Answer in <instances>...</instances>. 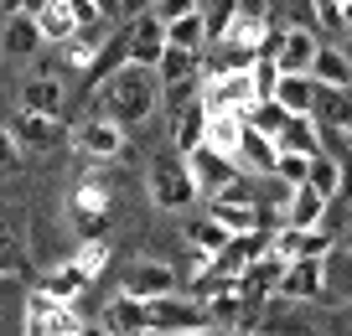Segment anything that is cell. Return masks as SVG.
Instances as JSON below:
<instances>
[{
	"instance_id": "obj_13",
	"label": "cell",
	"mask_w": 352,
	"mask_h": 336,
	"mask_svg": "<svg viewBox=\"0 0 352 336\" xmlns=\"http://www.w3.org/2000/svg\"><path fill=\"white\" fill-rule=\"evenodd\" d=\"M11 135H16V145H21V155H26V150H52V145H63L67 124H63V114H21V120L11 124Z\"/></svg>"
},
{
	"instance_id": "obj_16",
	"label": "cell",
	"mask_w": 352,
	"mask_h": 336,
	"mask_svg": "<svg viewBox=\"0 0 352 336\" xmlns=\"http://www.w3.org/2000/svg\"><path fill=\"white\" fill-rule=\"evenodd\" d=\"M254 331H259V336H316V321H311L300 305L275 300V295H270V305H264V315H259Z\"/></svg>"
},
{
	"instance_id": "obj_11",
	"label": "cell",
	"mask_w": 352,
	"mask_h": 336,
	"mask_svg": "<svg viewBox=\"0 0 352 336\" xmlns=\"http://www.w3.org/2000/svg\"><path fill=\"white\" fill-rule=\"evenodd\" d=\"M171 290H176V269L166 259H135L124 269V295H135V300H155Z\"/></svg>"
},
{
	"instance_id": "obj_3",
	"label": "cell",
	"mask_w": 352,
	"mask_h": 336,
	"mask_svg": "<svg viewBox=\"0 0 352 336\" xmlns=\"http://www.w3.org/2000/svg\"><path fill=\"white\" fill-rule=\"evenodd\" d=\"M145 186H151V202L166 207V212H182V207L197 202V186H192V171H187V155L176 150H161L145 171Z\"/></svg>"
},
{
	"instance_id": "obj_40",
	"label": "cell",
	"mask_w": 352,
	"mask_h": 336,
	"mask_svg": "<svg viewBox=\"0 0 352 336\" xmlns=\"http://www.w3.org/2000/svg\"><path fill=\"white\" fill-rule=\"evenodd\" d=\"M67 11H73V21H78V32H88V26H104L109 16L94 5V0H67Z\"/></svg>"
},
{
	"instance_id": "obj_43",
	"label": "cell",
	"mask_w": 352,
	"mask_h": 336,
	"mask_svg": "<svg viewBox=\"0 0 352 336\" xmlns=\"http://www.w3.org/2000/svg\"><path fill=\"white\" fill-rule=\"evenodd\" d=\"M327 336H352V305H331V331Z\"/></svg>"
},
{
	"instance_id": "obj_44",
	"label": "cell",
	"mask_w": 352,
	"mask_h": 336,
	"mask_svg": "<svg viewBox=\"0 0 352 336\" xmlns=\"http://www.w3.org/2000/svg\"><path fill=\"white\" fill-rule=\"evenodd\" d=\"M331 207H337V202H331ZM337 212H342V243L352 249V202H347V207H337Z\"/></svg>"
},
{
	"instance_id": "obj_4",
	"label": "cell",
	"mask_w": 352,
	"mask_h": 336,
	"mask_svg": "<svg viewBox=\"0 0 352 336\" xmlns=\"http://www.w3.org/2000/svg\"><path fill=\"white\" fill-rule=\"evenodd\" d=\"M145 315H151L155 336H192V331H208V326H212L208 305H202L197 295H182V290L145 300Z\"/></svg>"
},
{
	"instance_id": "obj_41",
	"label": "cell",
	"mask_w": 352,
	"mask_h": 336,
	"mask_svg": "<svg viewBox=\"0 0 352 336\" xmlns=\"http://www.w3.org/2000/svg\"><path fill=\"white\" fill-rule=\"evenodd\" d=\"M21 166V145H16V135L0 124V171H16Z\"/></svg>"
},
{
	"instance_id": "obj_39",
	"label": "cell",
	"mask_w": 352,
	"mask_h": 336,
	"mask_svg": "<svg viewBox=\"0 0 352 336\" xmlns=\"http://www.w3.org/2000/svg\"><path fill=\"white\" fill-rule=\"evenodd\" d=\"M192 11H202V0H155V5H151V16H155V21H176V16H192Z\"/></svg>"
},
{
	"instance_id": "obj_10",
	"label": "cell",
	"mask_w": 352,
	"mask_h": 336,
	"mask_svg": "<svg viewBox=\"0 0 352 336\" xmlns=\"http://www.w3.org/2000/svg\"><path fill=\"white\" fill-rule=\"evenodd\" d=\"M321 300L352 305V249L347 243H327V254H321Z\"/></svg>"
},
{
	"instance_id": "obj_28",
	"label": "cell",
	"mask_w": 352,
	"mask_h": 336,
	"mask_svg": "<svg viewBox=\"0 0 352 336\" xmlns=\"http://www.w3.org/2000/svg\"><path fill=\"white\" fill-rule=\"evenodd\" d=\"M275 98L285 114H311V98H316V78L311 73H280V83H275Z\"/></svg>"
},
{
	"instance_id": "obj_17",
	"label": "cell",
	"mask_w": 352,
	"mask_h": 336,
	"mask_svg": "<svg viewBox=\"0 0 352 336\" xmlns=\"http://www.w3.org/2000/svg\"><path fill=\"white\" fill-rule=\"evenodd\" d=\"M275 161H280V145L270 140V135H259L254 124H243L239 150H233V166L249 171V176H270V171H275Z\"/></svg>"
},
{
	"instance_id": "obj_19",
	"label": "cell",
	"mask_w": 352,
	"mask_h": 336,
	"mask_svg": "<svg viewBox=\"0 0 352 336\" xmlns=\"http://www.w3.org/2000/svg\"><path fill=\"white\" fill-rule=\"evenodd\" d=\"M327 243H331V238H321V228H316V233H306V228H275V233H270V254H275L280 264L321 259V254H327Z\"/></svg>"
},
{
	"instance_id": "obj_49",
	"label": "cell",
	"mask_w": 352,
	"mask_h": 336,
	"mask_svg": "<svg viewBox=\"0 0 352 336\" xmlns=\"http://www.w3.org/2000/svg\"><path fill=\"white\" fill-rule=\"evenodd\" d=\"M42 5H47V0H26L21 11H26V16H36V11H42Z\"/></svg>"
},
{
	"instance_id": "obj_12",
	"label": "cell",
	"mask_w": 352,
	"mask_h": 336,
	"mask_svg": "<svg viewBox=\"0 0 352 336\" xmlns=\"http://www.w3.org/2000/svg\"><path fill=\"white\" fill-rule=\"evenodd\" d=\"M42 26H36V16H26V11H11L6 16V26H0V52L6 57H16V63H32L36 52H42Z\"/></svg>"
},
{
	"instance_id": "obj_31",
	"label": "cell",
	"mask_w": 352,
	"mask_h": 336,
	"mask_svg": "<svg viewBox=\"0 0 352 336\" xmlns=\"http://www.w3.org/2000/svg\"><path fill=\"white\" fill-rule=\"evenodd\" d=\"M36 26H42V42H47V47H63L67 36L78 32L73 11H67V0H47L42 11H36Z\"/></svg>"
},
{
	"instance_id": "obj_30",
	"label": "cell",
	"mask_w": 352,
	"mask_h": 336,
	"mask_svg": "<svg viewBox=\"0 0 352 336\" xmlns=\"http://www.w3.org/2000/svg\"><path fill=\"white\" fill-rule=\"evenodd\" d=\"M166 42L187 47V52H208V11H192V16L166 21Z\"/></svg>"
},
{
	"instance_id": "obj_47",
	"label": "cell",
	"mask_w": 352,
	"mask_h": 336,
	"mask_svg": "<svg viewBox=\"0 0 352 336\" xmlns=\"http://www.w3.org/2000/svg\"><path fill=\"white\" fill-rule=\"evenodd\" d=\"M155 0H124V16H140V11H151Z\"/></svg>"
},
{
	"instance_id": "obj_32",
	"label": "cell",
	"mask_w": 352,
	"mask_h": 336,
	"mask_svg": "<svg viewBox=\"0 0 352 336\" xmlns=\"http://www.w3.org/2000/svg\"><path fill=\"white\" fill-rule=\"evenodd\" d=\"M197 73H202V52H187V47L166 42L161 63H155V78H161V83H182V78H197Z\"/></svg>"
},
{
	"instance_id": "obj_14",
	"label": "cell",
	"mask_w": 352,
	"mask_h": 336,
	"mask_svg": "<svg viewBox=\"0 0 352 336\" xmlns=\"http://www.w3.org/2000/svg\"><path fill=\"white\" fill-rule=\"evenodd\" d=\"M104 336H151V315H145V300H135V295H114L109 305H104Z\"/></svg>"
},
{
	"instance_id": "obj_29",
	"label": "cell",
	"mask_w": 352,
	"mask_h": 336,
	"mask_svg": "<svg viewBox=\"0 0 352 336\" xmlns=\"http://www.w3.org/2000/svg\"><path fill=\"white\" fill-rule=\"evenodd\" d=\"M228 238H233V233H228V228H218L212 217H197V223H187V249H192V259H197V269H202V264H208Z\"/></svg>"
},
{
	"instance_id": "obj_18",
	"label": "cell",
	"mask_w": 352,
	"mask_h": 336,
	"mask_svg": "<svg viewBox=\"0 0 352 336\" xmlns=\"http://www.w3.org/2000/svg\"><path fill=\"white\" fill-rule=\"evenodd\" d=\"M316 32L311 26H285L280 32V42H275V63H280V73H311V57H316Z\"/></svg>"
},
{
	"instance_id": "obj_15",
	"label": "cell",
	"mask_w": 352,
	"mask_h": 336,
	"mask_svg": "<svg viewBox=\"0 0 352 336\" xmlns=\"http://www.w3.org/2000/svg\"><path fill=\"white\" fill-rule=\"evenodd\" d=\"M327 217H331V202H327V197L311 192V186H296V192H290V202L280 207V228H306V233H316Z\"/></svg>"
},
{
	"instance_id": "obj_50",
	"label": "cell",
	"mask_w": 352,
	"mask_h": 336,
	"mask_svg": "<svg viewBox=\"0 0 352 336\" xmlns=\"http://www.w3.org/2000/svg\"><path fill=\"white\" fill-rule=\"evenodd\" d=\"M342 140H347V145H352V124H347V130H342Z\"/></svg>"
},
{
	"instance_id": "obj_24",
	"label": "cell",
	"mask_w": 352,
	"mask_h": 336,
	"mask_svg": "<svg viewBox=\"0 0 352 336\" xmlns=\"http://www.w3.org/2000/svg\"><path fill=\"white\" fill-rule=\"evenodd\" d=\"M208 217L218 223V228H228V233H254V228H264V207H259V202H228V197H212Z\"/></svg>"
},
{
	"instance_id": "obj_6",
	"label": "cell",
	"mask_w": 352,
	"mask_h": 336,
	"mask_svg": "<svg viewBox=\"0 0 352 336\" xmlns=\"http://www.w3.org/2000/svg\"><path fill=\"white\" fill-rule=\"evenodd\" d=\"M88 326L73 315V305L47 300L42 290L26 295V336H83Z\"/></svg>"
},
{
	"instance_id": "obj_20",
	"label": "cell",
	"mask_w": 352,
	"mask_h": 336,
	"mask_svg": "<svg viewBox=\"0 0 352 336\" xmlns=\"http://www.w3.org/2000/svg\"><path fill=\"white\" fill-rule=\"evenodd\" d=\"M161 52H166V26L155 21L151 11H140L130 21V63L135 67H155V63H161Z\"/></svg>"
},
{
	"instance_id": "obj_22",
	"label": "cell",
	"mask_w": 352,
	"mask_h": 336,
	"mask_svg": "<svg viewBox=\"0 0 352 336\" xmlns=\"http://www.w3.org/2000/svg\"><path fill=\"white\" fill-rule=\"evenodd\" d=\"M311 120H316L321 130H347V124H352V88H327V83H316Z\"/></svg>"
},
{
	"instance_id": "obj_5",
	"label": "cell",
	"mask_w": 352,
	"mask_h": 336,
	"mask_svg": "<svg viewBox=\"0 0 352 336\" xmlns=\"http://www.w3.org/2000/svg\"><path fill=\"white\" fill-rule=\"evenodd\" d=\"M67 140H73L78 155H88V161H120L124 155V130L114 120H104V114H83V120L67 130Z\"/></svg>"
},
{
	"instance_id": "obj_26",
	"label": "cell",
	"mask_w": 352,
	"mask_h": 336,
	"mask_svg": "<svg viewBox=\"0 0 352 336\" xmlns=\"http://www.w3.org/2000/svg\"><path fill=\"white\" fill-rule=\"evenodd\" d=\"M202 140H208V114H202V104H187L182 114H171V150L176 155H192Z\"/></svg>"
},
{
	"instance_id": "obj_8",
	"label": "cell",
	"mask_w": 352,
	"mask_h": 336,
	"mask_svg": "<svg viewBox=\"0 0 352 336\" xmlns=\"http://www.w3.org/2000/svg\"><path fill=\"white\" fill-rule=\"evenodd\" d=\"M187 171H192V186H197V197H218L223 186L239 176V166H233V155L212 150V145H197V150L187 155Z\"/></svg>"
},
{
	"instance_id": "obj_37",
	"label": "cell",
	"mask_w": 352,
	"mask_h": 336,
	"mask_svg": "<svg viewBox=\"0 0 352 336\" xmlns=\"http://www.w3.org/2000/svg\"><path fill=\"white\" fill-rule=\"evenodd\" d=\"M249 78H254V93L270 98V93H275V83H280V63L270 52H254L249 57Z\"/></svg>"
},
{
	"instance_id": "obj_27",
	"label": "cell",
	"mask_w": 352,
	"mask_h": 336,
	"mask_svg": "<svg viewBox=\"0 0 352 336\" xmlns=\"http://www.w3.org/2000/svg\"><path fill=\"white\" fill-rule=\"evenodd\" d=\"M275 145H280V150H290V155H316L321 150V130H316L311 114H290V120L280 124Z\"/></svg>"
},
{
	"instance_id": "obj_33",
	"label": "cell",
	"mask_w": 352,
	"mask_h": 336,
	"mask_svg": "<svg viewBox=\"0 0 352 336\" xmlns=\"http://www.w3.org/2000/svg\"><path fill=\"white\" fill-rule=\"evenodd\" d=\"M26 269H32V259H26L21 238L11 228H0V280H26Z\"/></svg>"
},
{
	"instance_id": "obj_1",
	"label": "cell",
	"mask_w": 352,
	"mask_h": 336,
	"mask_svg": "<svg viewBox=\"0 0 352 336\" xmlns=\"http://www.w3.org/2000/svg\"><path fill=\"white\" fill-rule=\"evenodd\" d=\"M94 98H99V114L104 120H114L120 130H140V124L155 120V109H161V78H155V67H114L109 78H99L94 83Z\"/></svg>"
},
{
	"instance_id": "obj_7",
	"label": "cell",
	"mask_w": 352,
	"mask_h": 336,
	"mask_svg": "<svg viewBox=\"0 0 352 336\" xmlns=\"http://www.w3.org/2000/svg\"><path fill=\"white\" fill-rule=\"evenodd\" d=\"M67 223L78 228V238H104V228H109V192H104V181L78 186L73 202H67Z\"/></svg>"
},
{
	"instance_id": "obj_23",
	"label": "cell",
	"mask_w": 352,
	"mask_h": 336,
	"mask_svg": "<svg viewBox=\"0 0 352 336\" xmlns=\"http://www.w3.org/2000/svg\"><path fill=\"white\" fill-rule=\"evenodd\" d=\"M88 284H94V280H88V274H83V269H78V264H73V259H63V264H52V269H47V274H42V295H47V300H57V305H73V300H78V295H83V290H88Z\"/></svg>"
},
{
	"instance_id": "obj_45",
	"label": "cell",
	"mask_w": 352,
	"mask_h": 336,
	"mask_svg": "<svg viewBox=\"0 0 352 336\" xmlns=\"http://www.w3.org/2000/svg\"><path fill=\"white\" fill-rule=\"evenodd\" d=\"M337 32L352 36V0H342V11H337Z\"/></svg>"
},
{
	"instance_id": "obj_34",
	"label": "cell",
	"mask_w": 352,
	"mask_h": 336,
	"mask_svg": "<svg viewBox=\"0 0 352 336\" xmlns=\"http://www.w3.org/2000/svg\"><path fill=\"white\" fill-rule=\"evenodd\" d=\"M67 259H73L78 269L88 274V280H99V274H104V264H109V238H83L73 254H67Z\"/></svg>"
},
{
	"instance_id": "obj_25",
	"label": "cell",
	"mask_w": 352,
	"mask_h": 336,
	"mask_svg": "<svg viewBox=\"0 0 352 336\" xmlns=\"http://www.w3.org/2000/svg\"><path fill=\"white\" fill-rule=\"evenodd\" d=\"M311 78H316V83H327V88H352V57L342 52V47L321 42L316 57H311Z\"/></svg>"
},
{
	"instance_id": "obj_42",
	"label": "cell",
	"mask_w": 352,
	"mask_h": 336,
	"mask_svg": "<svg viewBox=\"0 0 352 336\" xmlns=\"http://www.w3.org/2000/svg\"><path fill=\"white\" fill-rule=\"evenodd\" d=\"M337 11H342V0H311V16H316L327 32H337Z\"/></svg>"
},
{
	"instance_id": "obj_38",
	"label": "cell",
	"mask_w": 352,
	"mask_h": 336,
	"mask_svg": "<svg viewBox=\"0 0 352 336\" xmlns=\"http://www.w3.org/2000/svg\"><path fill=\"white\" fill-rule=\"evenodd\" d=\"M306 171H311V155H290V150H280L275 176H280L285 186H306Z\"/></svg>"
},
{
	"instance_id": "obj_2",
	"label": "cell",
	"mask_w": 352,
	"mask_h": 336,
	"mask_svg": "<svg viewBox=\"0 0 352 336\" xmlns=\"http://www.w3.org/2000/svg\"><path fill=\"white\" fill-rule=\"evenodd\" d=\"M202 114L218 120V114H233V120H249V109L259 104L254 93V78L249 67H228V73H202Z\"/></svg>"
},
{
	"instance_id": "obj_36",
	"label": "cell",
	"mask_w": 352,
	"mask_h": 336,
	"mask_svg": "<svg viewBox=\"0 0 352 336\" xmlns=\"http://www.w3.org/2000/svg\"><path fill=\"white\" fill-rule=\"evenodd\" d=\"M239 135H243V120H233V114H218V120H208V140H202V145H212V150L233 155V150H239Z\"/></svg>"
},
{
	"instance_id": "obj_21",
	"label": "cell",
	"mask_w": 352,
	"mask_h": 336,
	"mask_svg": "<svg viewBox=\"0 0 352 336\" xmlns=\"http://www.w3.org/2000/svg\"><path fill=\"white\" fill-rule=\"evenodd\" d=\"M63 78L57 73H32L21 83V114H63Z\"/></svg>"
},
{
	"instance_id": "obj_48",
	"label": "cell",
	"mask_w": 352,
	"mask_h": 336,
	"mask_svg": "<svg viewBox=\"0 0 352 336\" xmlns=\"http://www.w3.org/2000/svg\"><path fill=\"white\" fill-rule=\"evenodd\" d=\"M21 5H26V0H0V11H6V16H11V11H21Z\"/></svg>"
},
{
	"instance_id": "obj_9",
	"label": "cell",
	"mask_w": 352,
	"mask_h": 336,
	"mask_svg": "<svg viewBox=\"0 0 352 336\" xmlns=\"http://www.w3.org/2000/svg\"><path fill=\"white\" fill-rule=\"evenodd\" d=\"M275 300H290V305H311V300H321V259H296V264H280Z\"/></svg>"
},
{
	"instance_id": "obj_35",
	"label": "cell",
	"mask_w": 352,
	"mask_h": 336,
	"mask_svg": "<svg viewBox=\"0 0 352 336\" xmlns=\"http://www.w3.org/2000/svg\"><path fill=\"white\" fill-rule=\"evenodd\" d=\"M306 186H311V192H321V197H327V202H337V161H331L327 150H316V155H311Z\"/></svg>"
},
{
	"instance_id": "obj_46",
	"label": "cell",
	"mask_w": 352,
	"mask_h": 336,
	"mask_svg": "<svg viewBox=\"0 0 352 336\" xmlns=\"http://www.w3.org/2000/svg\"><path fill=\"white\" fill-rule=\"evenodd\" d=\"M94 5H99V11L109 16V21H114V16H124V0H94Z\"/></svg>"
}]
</instances>
